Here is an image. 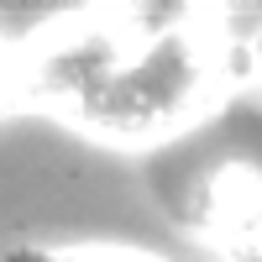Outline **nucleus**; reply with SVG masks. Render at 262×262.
<instances>
[{
	"label": "nucleus",
	"instance_id": "nucleus-1",
	"mask_svg": "<svg viewBox=\"0 0 262 262\" xmlns=\"http://www.w3.org/2000/svg\"><path fill=\"white\" fill-rule=\"evenodd\" d=\"M231 48L210 27H90L21 63V84L100 137H158L231 84Z\"/></svg>",
	"mask_w": 262,
	"mask_h": 262
},
{
	"label": "nucleus",
	"instance_id": "nucleus-2",
	"mask_svg": "<svg viewBox=\"0 0 262 262\" xmlns=\"http://www.w3.org/2000/svg\"><path fill=\"white\" fill-rule=\"evenodd\" d=\"M189 221L200 226V236H210V247L226 262H262V173L221 168L200 189Z\"/></svg>",
	"mask_w": 262,
	"mask_h": 262
},
{
	"label": "nucleus",
	"instance_id": "nucleus-3",
	"mask_svg": "<svg viewBox=\"0 0 262 262\" xmlns=\"http://www.w3.org/2000/svg\"><path fill=\"white\" fill-rule=\"evenodd\" d=\"M6 262H158V257L121 252V247H63V252H48V247H16V252H6Z\"/></svg>",
	"mask_w": 262,
	"mask_h": 262
},
{
	"label": "nucleus",
	"instance_id": "nucleus-4",
	"mask_svg": "<svg viewBox=\"0 0 262 262\" xmlns=\"http://www.w3.org/2000/svg\"><path fill=\"white\" fill-rule=\"evenodd\" d=\"M252 69H257V79H262V32H257V42H252Z\"/></svg>",
	"mask_w": 262,
	"mask_h": 262
}]
</instances>
